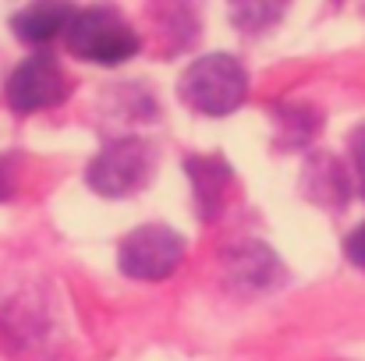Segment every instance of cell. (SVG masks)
I'll return each mask as SVG.
<instances>
[{
	"label": "cell",
	"instance_id": "cell-1",
	"mask_svg": "<svg viewBox=\"0 0 365 361\" xmlns=\"http://www.w3.org/2000/svg\"><path fill=\"white\" fill-rule=\"evenodd\" d=\"M248 96V75L231 53H206L181 75V100L210 117L235 114Z\"/></svg>",
	"mask_w": 365,
	"mask_h": 361
},
{
	"label": "cell",
	"instance_id": "cell-2",
	"mask_svg": "<svg viewBox=\"0 0 365 361\" xmlns=\"http://www.w3.org/2000/svg\"><path fill=\"white\" fill-rule=\"evenodd\" d=\"M64 43H68V50L75 57L93 61V64H124V61H131L138 53L135 28L107 4L78 11L68 36H64Z\"/></svg>",
	"mask_w": 365,
	"mask_h": 361
},
{
	"label": "cell",
	"instance_id": "cell-3",
	"mask_svg": "<svg viewBox=\"0 0 365 361\" xmlns=\"http://www.w3.org/2000/svg\"><path fill=\"white\" fill-rule=\"evenodd\" d=\"M153 167H156V152L145 138H114L89 163L86 181L103 199H128L149 184Z\"/></svg>",
	"mask_w": 365,
	"mask_h": 361
},
{
	"label": "cell",
	"instance_id": "cell-4",
	"mask_svg": "<svg viewBox=\"0 0 365 361\" xmlns=\"http://www.w3.org/2000/svg\"><path fill=\"white\" fill-rule=\"evenodd\" d=\"M185 258V238L163 224H145L121 241L118 266L131 280H167Z\"/></svg>",
	"mask_w": 365,
	"mask_h": 361
},
{
	"label": "cell",
	"instance_id": "cell-5",
	"mask_svg": "<svg viewBox=\"0 0 365 361\" xmlns=\"http://www.w3.org/2000/svg\"><path fill=\"white\" fill-rule=\"evenodd\" d=\"M4 96L14 114H36V110L57 107L68 96V78L50 53H32L11 71Z\"/></svg>",
	"mask_w": 365,
	"mask_h": 361
},
{
	"label": "cell",
	"instance_id": "cell-6",
	"mask_svg": "<svg viewBox=\"0 0 365 361\" xmlns=\"http://www.w3.org/2000/svg\"><path fill=\"white\" fill-rule=\"evenodd\" d=\"M75 14L78 11L71 7V0H32L25 11H18L11 18V25H14L18 39L43 46V43H53L57 36H68Z\"/></svg>",
	"mask_w": 365,
	"mask_h": 361
},
{
	"label": "cell",
	"instance_id": "cell-7",
	"mask_svg": "<svg viewBox=\"0 0 365 361\" xmlns=\"http://www.w3.org/2000/svg\"><path fill=\"white\" fill-rule=\"evenodd\" d=\"M188 177L195 188V202H199V216L213 220L224 202H227V188H231V167L220 156H192L188 159Z\"/></svg>",
	"mask_w": 365,
	"mask_h": 361
},
{
	"label": "cell",
	"instance_id": "cell-8",
	"mask_svg": "<svg viewBox=\"0 0 365 361\" xmlns=\"http://www.w3.org/2000/svg\"><path fill=\"white\" fill-rule=\"evenodd\" d=\"M227 266H231V280L238 287H252V291H262V287L277 283V276H280V262L262 244H248V248H238V251L231 248Z\"/></svg>",
	"mask_w": 365,
	"mask_h": 361
},
{
	"label": "cell",
	"instance_id": "cell-9",
	"mask_svg": "<svg viewBox=\"0 0 365 361\" xmlns=\"http://www.w3.org/2000/svg\"><path fill=\"white\" fill-rule=\"evenodd\" d=\"M287 7H291V0H227L231 21L242 32H266V28H273L284 18Z\"/></svg>",
	"mask_w": 365,
	"mask_h": 361
},
{
	"label": "cell",
	"instance_id": "cell-10",
	"mask_svg": "<svg viewBox=\"0 0 365 361\" xmlns=\"http://www.w3.org/2000/svg\"><path fill=\"white\" fill-rule=\"evenodd\" d=\"M160 4H163V7H160L163 36L170 39V46L185 50V46L192 43V36H195V18H192L188 4H185V0H160Z\"/></svg>",
	"mask_w": 365,
	"mask_h": 361
},
{
	"label": "cell",
	"instance_id": "cell-11",
	"mask_svg": "<svg viewBox=\"0 0 365 361\" xmlns=\"http://www.w3.org/2000/svg\"><path fill=\"white\" fill-rule=\"evenodd\" d=\"M280 127H277V135L284 138V145H291V149H298V145H305L312 135H316V127H319V117L312 114V110H305V107H284L280 114Z\"/></svg>",
	"mask_w": 365,
	"mask_h": 361
},
{
	"label": "cell",
	"instance_id": "cell-12",
	"mask_svg": "<svg viewBox=\"0 0 365 361\" xmlns=\"http://www.w3.org/2000/svg\"><path fill=\"white\" fill-rule=\"evenodd\" d=\"M309 181H316L309 192H312V199H327V195H337V202H341V195L348 192V181H344V170L330 159V156H319V159H312L309 163Z\"/></svg>",
	"mask_w": 365,
	"mask_h": 361
},
{
	"label": "cell",
	"instance_id": "cell-13",
	"mask_svg": "<svg viewBox=\"0 0 365 361\" xmlns=\"http://www.w3.org/2000/svg\"><path fill=\"white\" fill-rule=\"evenodd\" d=\"M351 170H355L359 192L365 195V124L355 127V135H351Z\"/></svg>",
	"mask_w": 365,
	"mask_h": 361
},
{
	"label": "cell",
	"instance_id": "cell-14",
	"mask_svg": "<svg viewBox=\"0 0 365 361\" xmlns=\"http://www.w3.org/2000/svg\"><path fill=\"white\" fill-rule=\"evenodd\" d=\"M18 188V159L14 156H0V202L11 199Z\"/></svg>",
	"mask_w": 365,
	"mask_h": 361
},
{
	"label": "cell",
	"instance_id": "cell-15",
	"mask_svg": "<svg viewBox=\"0 0 365 361\" xmlns=\"http://www.w3.org/2000/svg\"><path fill=\"white\" fill-rule=\"evenodd\" d=\"M344 255H348L355 266L365 269V224H359V227L348 234V241H344Z\"/></svg>",
	"mask_w": 365,
	"mask_h": 361
}]
</instances>
